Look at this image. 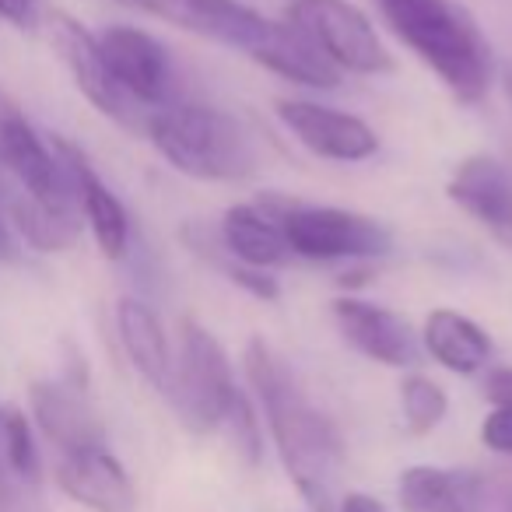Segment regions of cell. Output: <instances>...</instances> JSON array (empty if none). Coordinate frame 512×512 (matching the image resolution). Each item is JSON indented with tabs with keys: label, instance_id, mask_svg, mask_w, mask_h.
Listing matches in <instances>:
<instances>
[{
	"label": "cell",
	"instance_id": "1",
	"mask_svg": "<svg viewBox=\"0 0 512 512\" xmlns=\"http://www.w3.org/2000/svg\"><path fill=\"white\" fill-rule=\"evenodd\" d=\"M242 362H246L249 386L264 404L288 477L313 512H337V474H341L344 449L334 421L316 411L313 400L302 393L299 379L288 372V365L264 337H253L246 344Z\"/></svg>",
	"mask_w": 512,
	"mask_h": 512
},
{
	"label": "cell",
	"instance_id": "2",
	"mask_svg": "<svg viewBox=\"0 0 512 512\" xmlns=\"http://www.w3.org/2000/svg\"><path fill=\"white\" fill-rule=\"evenodd\" d=\"M376 4L393 36L439 74L453 99L474 106L488 95L495 60L488 39L481 36L463 4L456 0H376Z\"/></svg>",
	"mask_w": 512,
	"mask_h": 512
},
{
	"label": "cell",
	"instance_id": "3",
	"mask_svg": "<svg viewBox=\"0 0 512 512\" xmlns=\"http://www.w3.org/2000/svg\"><path fill=\"white\" fill-rule=\"evenodd\" d=\"M148 141L176 172L204 183H239L256 172V148L235 116L214 106L172 102L144 120Z\"/></svg>",
	"mask_w": 512,
	"mask_h": 512
},
{
	"label": "cell",
	"instance_id": "4",
	"mask_svg": "<svg viewBox=\"0 0 512 512\" xmlns=\"http://www.w3.org/2000/svg\"><path fill=\"white\" fill-rule=\"evenodd\" d=\"M235 393L239 386L218 337L197 320L179 323V355H172L169 386H165V397L179 421L190 432H218Z\"/></svg>",
	"mask_w": 512,
	"mask_h": 512
},
{
	"label": "cell",
	"instance_id": "5",
	"mask_svg": "<svg viewBox=\"0 0 512 512\" xmlns=\"http://www.w3.org/2000/svg\"><path fill=\"white\" fill-rule=\"evenodd\" d=\"M260 207H267L278 218L292 256H302V260H320V264L372 260V256H386L393 249L390 228L369 214L344 211V207L299 204V200L281 197H267Z\"/></svg>",
	"mask_w": 512,
	"mask_h": 512
},
{
	"label": "cell",
	"instance_id": "6",
	"mask_svg": "<svg viewBox=\"0 0 512 512\" xmlns=\"http://www.w3.org/2000/svg\"><path fill=\"white\" fill-rule=\"evenodd\" d=\"M288 22L299 25L323 50L337 71L351 74H390L393 57L379 39L376 25L351 0H292Z\"/></svg>",
	"mask_w": 512,
	"mask_h": 512
},
{
	"label": "cell",
	"instance_id": "7",
	"mask_svg": "<svg viewBox=\"0 0 512 512\" xmlns=\"http://www.w3.org/2000/svg\"><path fill=\"white\" fill-rule=\"evenodd\" d=\"M0 176L15 179L18 190L43 204H78L53 144L39 134L8 88H0Z\"/></svg>",
	"mask_w": 512,
	"mask_h": 512
},
{
	"label": "cell",
	"instance_id": "8",
	"mask_svg": "<svg viewBox=\"0 0 512 512\" xmlns=\"http://www.w3.org/2000/svg\"><path fill=\"white\" fill-rule=\"evenodd\" d=\"M99 50L113 81L134 106H144L151 113L172 106L176 74H172L165 46L151 32L134 29V25H109L99 36Z\"/></svg>",
	"mask_w": 512,
	"mask_h": 512
},
{
	"label": "cell",
	"instance_id": "9",
	"mask_svg": "<svg viewBox=\"0 0 512 512\" xmlns=\"http://www.w3.org/2000/svg\"><path fill=\"white\" fill-rule=\"evenodd\" d=\"M43 25H46V39H50L53 53H57V60L67 67V74L74 78L78 92L113 123L137 127V106L120 92V85H116L113 74H109L106 57H102V50H99V36H92L78 18L64 15V11L46 15Z\"/></svg>",
	"mask_w": 512,
	"mask_h": 512
},
{
	"label": "cell",
	"instance_id": "10",
	"mask_svg": "<svg viewBox=\"0 0 512 512\" xmlns=\"http://www.w3.org/2000/svg\"><path fill=\"white\" fill-rule=\"evenodd\" d=\"M274 113L302 148L327 162H365L379 151L376 130L344 109L320 106L309 99H278Z\"/></svg>",
	"mask_w": 512,
	"mask_h": 512
},
{
	"label": "cell",
	"instance_id": "11",
	"mask_svg": "<svg viewBox=\"0 0 512 512\" xmlns=\"http://www.w3.org/2000/svg\"><path fill=\"white\" fill-rule=\"evenodd\" d=\"M120 4H130V8L162 18V22L193 32L200 39L242 50L246 57L260 46L267 25H271V18L246 8L239 0H120Z\"/></svg>",
	"mask_w": 512,
	"mask_h": 512
},
{
	"label": "cell",
	"instance_id": "12",
	"mask_svg": "<svg viewBox=\"0 0 512 512\" xmlns=\"http://www.w3.org/2000/svg\"><path fill=\"white\" fill-rule=\"evenodd\" d=\"M50 144H53V155L64 165L67 179H71V190L78 197V211L85 218V225L92 228V239L99 246V253L106 260H123L130 249V218L123 200L95 172V165L88 162V155L78 144L64 141V137H53Z\"/></svg>",
	"mask_w": 512,
	"mask_h": 512
},
{
	"label": "cell",
	"instance_id": "13",
	"mask_svg": "<svg viewBox=\"0 0 512 512\" xmlns=\"http://www.w3.org/2000/svg\"><path fill=\"white\" fill-rule=\"evenodd\" d=\"M29 411H32V425L60 453L106 446V428H102L81 379H39V383H32Z\"/></svg>",
	"mask_w": 512,
	"mask_h": 512
},
{
	"label": "cell",
	"instance_id": "14",
	"mask_svg": "<svg viewBox=\"0 0 512 512\" xmlns=\"http://www.w3.org/2000/svg\"><path fill=\"white\" fill-rule=\"evenodd\" d=\"M334 323L344 341L372 362L390 365V369H411L418 362V341H414L411 323L390 309L344 295L334 302Z\"/></svg>",
	"mask_w": 512,
	"mask_h": 512
},
{
	"label": "cell",
	"instance_id": "15",
	"mask_svg": "<svg viewBox=\"0 0 512 512\" xmlns=\"http://www.w3.org/2000/svg\"><path fill=\"white\" fill-rule=\"evenodd\" d=\"M446 193L498 242L512 246V165L491 155H470L453 169Z\"/></svg>",
	"mask_w": 512,
	"mask_h": 512
},
{
	"label": "cell",
	"instance_id": "16",
	"mask_svg": "<svg viewBox=\"0 0 512 512\" xmlns=\"http://www.w3.org/2000/svg\"><path fill=\"white\" fill-rule=\"evenodd\" d=\"M60 491L71 502L85 505L92 512H134L137 509V488L123 463L109 453L106 446L78 449V453H60L57 460Z\"/></svg>",
	"mask_w": 512,
	"mask_h": 512
},
{
	"label": "cell",
	"instance_id": "17",
	"mask_svg": "<svg viewBox=\"0 0 512 512\" xmlns=\"http://www.w3.org/2000/svg\"><path fill=\"white\" fill-rule=\"evenodd\" d=\"M404 512H484L488 484L474 470L407 467L397 481Z\"/></svg>",
	"mask_w": 512,
	"mask_h": 512
},
{
	"label": "cell",
	"instance_id": "18",
	"mask_svg": "<svg viewBox=\"0 0 512 512\" xmlns=\"http://www.w3.org/2000/svg\"><path fill=\"white\" fill-rule=\"evenodd\" d=\"M249 60L267 67L271 74L295 81L306 88H337L341 85V71L323 57V50L292 22H271Z\"/></svg>",
	"mask_w": 512,
	"mask_h": 512
},
{
	"label": "cell",
	"instance_id": "19",
	"mask_svg": "<svg viewBox=\"0 0 512 512\" xmlns=\"http://www.w3.org/2000/svg\"><path fill=\"white\" fill-rule=\"evenodd\" d=\"M218 239L232 260L256 267V271H271V267H281L292 260V249H288L278 218L260 204L228 207L225 218H221Z\"/></svg>",
	"mask_w": 512,
	"mask_h": 512
},
{
	"label": "cell",
	"instance_id": "20",
	"mask_svg": "<svg viewBox=\"0 0 512 512\" xmlns=\"http://www.w3.org/2000/svg\"><path fill=\"white\" fill-rule=\"evenodd\" d=\"M116 334L127 351L130 365L141 372L144 383H151L158 393H165L172 372V344L165 334L158 313L141 299H120L116 302Z\"/></svg>",
	"mask_w": 512,
	"mask_h": 512
},
{
	"label": "cell",
	"instance_id": "21",
	"mask_svg": "<svg viewBox=\"0 0 512 512\" xmlns=\"http://www.w3.org/2000/svg\"><path fill=\"white\" fill-rule=\"evenodd\" d=\"M8 225L18 235V242L36 253H64L81 235V211L78 204H43L29 193H11L8 197Z\"/></svg>",
	"mask_w": 512,
	"mask_h": 512
},
{
	"label": "cell",
	"instance_id": "22",
	"mask_svg": "<svg viewBox=\"0 0 512 512\" xmlns=\"http://www.w3.org/2000/svg\"><path fill=\"white\" fill-rule=\"evenodd\" d=\"M425 351L456 376H474L491 358V337L456 309H435L425 320Z\"/></svg>",
	"mask_w": 512,
	"mask_h": 512
},
{
	"label": "cell",
	"instance_id": "23",
	"mask_svg": "<svg viewBox=\"0 0 512 512\" xmlns=\"http://www.w3.org/2000/svg\"><path fill=\"white\" fill-rule=\"evenodd\" d=\"M0 460L25 484H39L43 477L36 425L22 407H0Z\"/></svg>",
	"mask_w": 512,
	"mask_h": 512
},
{
	"label": "cell",
	"instance_id": "24",
	"mask_svg": "<svg viewBox=\"0 0 512 512\" xmlns=\"http://www.w3.org/2000/svg\"><path fill=\"white\" fill-rule=\"evenodd\" d=\"M400 411H404V425L411 435H428L442 425L449 411V397L435 379L428 376H407L400 383Z\"/></svg>",
	"mask_w": 512,
	"mask_h": 512
},
{
	"label": "cell",
	"instance_id": "25",
	"mask_svg": "<svg viewBox=\"0 0 512 512\" xmlns=\"http://www.w3.org/2000/svg\"><path fill=\"white\" fill-rule=\"evenodd\" d=\"M228 428V439H232L235 453L242 456V460L253 467V463H260V456H264V432H260V421H256V411L253 404L246 400V393H235L232 407H228L225 414V425Z\"/></svg>",
	"mask_w": 512,
	"mask_h": 512
},
{
	"label": "cell",
	"instance_id": "26",
	"mask_svg": "<svg viewBox=\"0 0 512 512\" xmlns=\"http://www.w3.org/2000/svg\"><path fill=\"white\" fill-rule=\"evenodd\" d=\"M43 18V0H0V22L18 32H36Z\"/></svg>",
	"mask_w": 512,
	"mask_h": 512
},
{
	"label": "cell",
	"instance_id": "27",
	"mask_svg": "<svg viewBox=\"0 0 512 512\" xmlns=\"http://www.w3.org/2000/svg\"><path fill=\"white\" fill-rule=\"evenodd\" d=\"M481 442L498 456H512V411H491L481 421Z\"/></svg>",
	"mask_w": 512,
	"mask_h": 512
},
{
	"label": "cell",
	"instance_id": "28",
	"mask_svg": "<svg viewBox=\"0 0 512 512\" xmlns=\"http://www.w3.org/2000/svg\"><path fill=\"white\" fill-rule=\"evenodd\" d=\"M484 397L498 411H512V369H491L488 379H484Z\"/></svg>",
	"mask_w": 512,
	"mask_h": 512
},
{
	"label": "cell",
	"instance_id": "29",
	"mask_svg": "<svg viewBox=\"0 0 512 512\" xmlns=\"http://www.w3.org/2000/svg\"><path fill=\"white\" fill-rule=\"evenodd\" d=\"M18 260H22V242L11 232L8 211L0 207V264H18Z\"/></svg>",
	"mask_w": 512,
	"mask_h": 512
},
{
	"label": "cell",
	"instance_id": "30",
	"mask_svg": "<svg viewBox=\"0 0 512 512\" xmlns=\"http://www.w3.org/2000/svg\"><path fill=\"white\" fill-rule=\"evenodd\" d=\"M341 512H386V509L372 495H362V491H348V495L341 498Z\"/></svg>",
	"mask_w": 512,
	"mask_h": 512
},
{
	"label": "cell",
	"instance_id": "31",
	"mask_svg": "<svg viewBox=\"0 0 512 512\" xmlns=\"http://www.w3.org/2000/svg\"><path fill=\"white\" fill-rule=\"evenodd\" d=\"M502 85H505V99H509V106H512V67L502 71Z\"/></svg>",
	"mask_w": 512,
	"mask_h": 512
},
{
	"label": "cell",
	"instance_id": "32",
	"mask_svg": "<svg viewBox=\"0 0 512 512\" xmlns=\"http://www.w3.org/2000/svg\"><path fill=\"white\" fill-rule=\"evenodd\" d=\"M8 197H11V193H8V183H4V176H0V207H8Z\"/></svg>",
	"mask_w": 512,
	"mask_h": 512
}]
</instances>
